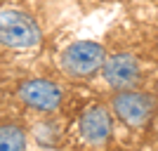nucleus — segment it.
<instances>
[{
	"label": "nucleus",
	"mask_w": 158,
	"mask_h": 151,
	"mask_svg": "<svg viewBox=\"0 0 158 151\" xmlns=\"http://www.w3.org/2000/svg\"><path fill=\"white\" fill-rule=\"evenodd\" d=\"M106 57V47L97 40H76L66 45L59 54V69L71 80H92L102 73Z\"/></svg>",
	"instance_id": "obj_1"
},
{
	"label": "nucleus",
	"mask_w": 158,
	"mask_h": 151,
	"mask_svg": "<svg viewBox=\"0 0 158 151\" xmlns=\"http://www.w3.org/2000/svg\"><path fill=\"white\" fill-rule=\"evenodd\" d=\"M109 109L120 123L130 130H142L153 120L158 113V99L151 92H142L137 87L132 90H116L111 94Z\"/></svg>",
	"instance_id": "obj_2"
},
{
	"label": "nucleus",
	"mask_w": 158,
	"mask_h": 151,
	"mask_svg": "<svg viewBox=\"0 0 158 151\" xmlns=\"http://www.w3.org/2000/svg\"><path fill=\"white\" fill-rule=\"evenodd\" d=\"M43 31L38 21L24 10H0V45L7 50H33L40 43Z\"/></svg>",
	"instance_id": "obj_3"
},
{
	"label": "nucleus",
	"mask_w": 158,
	"mask_h": 151,
	"mask_svg": "<svg viewBox=\"0 0 158 151\" xmlns=\"http://www.w3.org/2000/svg\"><path fill=\"white\" fill-rule=\"evenodd\" d=\"M17 99L35 113H54L64 102V90L50 78H24L17 85Z\"/></svg>",
	"instance_id": "obj_4"
},
{
	"label": "nucleus",
	"mask_w": 158,
	"mask_h": 151,
	"mask_svg": "<svg viewBox=\"0 0 158 151\" xmlns=\"http://www.w3.org/2000/svg\"><path fill=\"white\" fill-rule=\"evenodd\" d=\"M102 78L113 92L116 90H132L137 87L142 78V66L139 59L130 52H113L106 57L102 66Z\"/></svg>",
	"instance_id": "obj_5"
},
{
	"label": "nucleus",
	"mask_w": 158,
	"mask_h": 151,
	"mask_svg": "<svg viewBox=\"0 0 158 151\" xmlns=\"http://www.w3.org/2000/svg\"><path fill=\"white\" fill-rule=\"evenodd\" d=\"M78 128H80V137L85 139L87 144H106L113 135V113L109 106L104 104H90L85 111L80 113V120H78Z\"/></svg>",
	"instance_id": "obj_6"
},
{
	"label": "nucleus",
	"mask_w": 158,
	"mask_h": 151,
	"mask_svg": "<svg viewBox=\"0 0 158 151\" xmlns=\"http://www.w3.org/2000/svg\"><path fill=\"white\" fill-rule=\"evenodd\" d=\"M28 149V132L21 123L7 120L0 123V151H26Z\"/></svg>",
	"instance_id": "obj_7"
}]
</instances>
